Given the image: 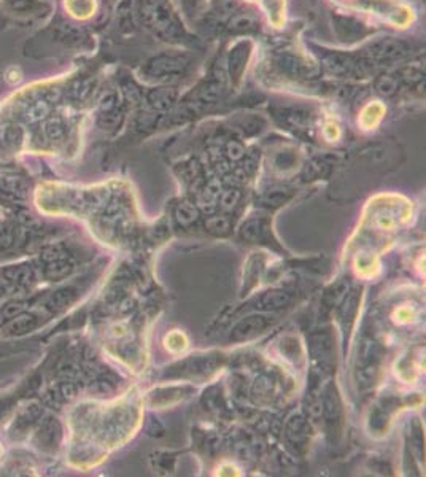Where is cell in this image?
<instances>
[{"mask_svg":"<svg viewBox=\"0 0 426 477\" xmlns=\"http://www.w3.org/2000/svg\"><path fill=\"white\" fill-rule=\"evenodd\" d=\"M2 138H4L5 145H11V147H15V145H18L21 141V132L18 129H7L2 134Z\"/></svg>","mask_w":426,"mask_h":477,"instance_id":"cell-16","label":"cell"},{"mask_svg":"<svg viewBox=\"0 0 426 477\" xmlns=\"http://www.w3.org/2000/svg\"><path fill=\"white\" fill-rule=\"evenodd\" d=\"M139 11L145 27L163 40H177L183 35V29L167 0H142Z\"/></svg>","mask_w":426,"mask_h":477,"instance_id":"cell-1","label":"cell"},{"mask_svg":"<svg viewBox=\"0 0 426 477\" xmlns=\"http://www.w3.org/2000/svg\"><path fill=\"white\" fill-rule=\"evenodd\" d=\"M16 242V231L11 226H0V251L8 250Z\"/></svg>","mask_w":426,"mask_h":477,"instance_id":"cell-12","label":"cell"},{"mask_svg":"<svg viewBox=\"0 0 426 477\" xmlns=\"http://www.w3.org/2000/svg\"><path fill=\"white\" fill-rule=\"evenodd\" d=\"M59 391H61V395L65 398V400H70V398H74L76 393V388L74 384H62L59 386Z\"/></svg>","mask_w":426,"mask_h":477,"instance_id":"cell-18","label":"cell"},{"mask_svg":"<svg viewBox=\"0 0 426 477\" xmlns=\"http://www.w3.org/2000/svg\"><path fill=\"white\" fill-rule=\"evenodd\" d=\"M407 54V48L399 40L383 39L371 46V56L377 63L399 61Z\"/></svg>","mask_w":426,"mask_h":477,"instance_id":"cell-3","label":"cell"},{"mask_svg":"<svg viewBox=\"0 0 426 477\" xmlns=\"http://www.w3.org/2000/svg\"><path fill=\"white\" fill-rule=\"evenodd\" d=\"M186 65H188V59L183 54H161L145 65V72L149 78L167 80L183 74Z\"/></svg>","mask_w":426,"mask_h":477,"instance_id":"cell-2","label":"cell"},{"mask_svg":"<svg viewBox=\"0 0 426 477\" xmlns=\"http://www.w3.org/2000/svg\"><path fill=\"white\" fill-rule=\"evenodd\" d=\"M4 275L11 283H16L20 287H27L35 280V273L32 269V266L29 264H18V266H10L4 270Z\"/></svg>","mask_w":426,"mask_h":477,"instance_id":"cell-5","label":"cell"},{"mask_svg":"<svg viewBox=\"0 0 426 477\" xmlns=\"http://www.w3.org/2000/svg\"><path fill=\"white\" fill-rule=\"evenodd\" d=\"M7 2L15 10H31L35 5V0H7Z\"/></svg>","mask_w":426,"mask_h":477,"instance_id":"cell-17","label":"cell"},{"mask_svg":"<svg viewBox=\"0 0 426 477\" xmlns=\"http://www.w3.org/2000/svg\"><path fill=\"white\" fill-rule=\"evenodd\" d=\"M40 417H41V407L39 406V404H31V406L22 409V412L20 414V417H18L15 428H18V430H21V431H26L35 420L40 419Z\"/></svg>","mask_w":426,"mask_h":477,"instance_id":"cell-9","label":"cell"},{"mask_svg":"<svg viewBox=\"0 0 426 477\" xmlns=\"http://www.w3.org/2000/svg\"><path fill=\"white\" fill-rule=\"evenodd\" d=\"M37 325H39V320L34 315L21 312L20 315L13 317V320L8 323L7 331H8V334L20 336L24 333H29V331H34L35 328H37Z\"/></svg>","mask_w":426,"mask_h":477,"instance_id":"cell-7","label":"cell"},{"mask_svg":"<svg viewBox=\"0 0 426 477\" xmlns=\"http://www.w3.org/2000/svg\"><path fill=\"white\" fill-rule=\"evenodd\" d=\"M58 438H59V426L58 424L53 419H48L46 422H44V425H40L39 431H37V444L41 449H48V447H53L58 444Z\"/></svg>","mask_w":426,"mask_h":477,"instance_id":"cell-6","label":"cell"},{"mask_svg":"<svg viewBox=\"0 0 426 477\" xmlns=\"http://www.w3.org/2000/svg\"><path fill=\"white\" fill-rule=\"evenodd\" d=\"M375 88L383 96H392L396 91V81L392 77H380L375 83Z\"/></svg>","mask_w":426,"mask_h":477,"instance_id":"cell-13","label":"cell"},{"mask_svg":"<svg viewBox=\"0 0 426 477\" xmlns=\"http://www.w3.org/2000/svg\"><path fill=\"white\" fill-rule=\"evenodd\" d=\"M13 407V400H0V419L7 415Z\"/></svg>","mask_w":426,"mask_h":477,"instance_id":"cell-19","label":"cell"},{"mask_svg":"<svg viewBox=\"0 0 426 477\" xmlns=\"http://www.w3.org/2000/svg\"><path fill=\"white\" fill-rule=\"evenodd\" d=\"M64 134V129H62V124L59 122H50L45 126V136L46 138H50V141H58V138H61Z\"/></svg>","mask_w":426,"mask_h":477,"instance_id":"cell-14","label":"cell"},{"mask_svg":"<svg viewBox=\"0 0 426 477\" xmlns=\"http://www.w3.org/2000/svg\"><path fill=\"white\" fill-rule=\"evenodd\" d=\"M70 273L72 266L67 261H64V259H53V261H48L44 270V275L48 280H61L64 277H67Z\"/></svg>","mask_w":426,"mask_h":477,"instance_id":"cell-8","label":"cell"},{"mask_svg":"<svg viewBox=\"0 0 426 477\" xmlns=\"http://www.w3.org/2000/svg\"><path fill=\"white\" fill-rule=\"evenodd\" d=\"M21 312H22V304L21 303H8L7 306H4L2 317L4 318H13L16 315H20Z\"/></svg>","mask_w":426,"mask_h":477,"instance_id":"cell-15","label":"cell"},{"mask_svg":"<svg viewBox=\"0 0 426 477\" xmlns=\"http://www.w3.org/2000/svg\"><path fill=\"white\" fill-rule=\"evenodd\" d=\"M2 296H4V288L0 287V298H2Z\"/></svg>","mask_w":426,"mask_h":477,"instance_id":"cell-20","label":"cell"},{"mask_svg":"<svg viewBox=\"0 0 426 477\" xmlns=\"http://www.w3.org/2000/svg\"><path fill=\"white\" fill-rule=\"evenodd\" d=\"M250 53L251 44L248 40L237 41V44L231 48L229 56H227V64H229V75L234 83H239V80L242 78L245 67H247Z\"/></svg>","mask_w":426,"mask_h":477,"instance_id":"cell-4","label":"cell"},{"mask_svg":"<svg viewBox=\"0 0 426 477\" xmlns=\"http://www.w3.org/2000/svg\"><path fill=\"white\" fill-rule=\"evenodd\" d=\"M69 10L74 13L75 16H81L85 18L89 13H91V10L94 8V2L93 0H81V2H78V0H69Z\"/></svg>","mask_w":426,"mask_h":477,"instance_id":"cell-10","label":"cell"},{"mask_svg":"<svg viewBox=\"0 0 426 477\" xmlns=\"http://www.w3.org/2000/svg\"><path fill=\"white\" fill-rule=\"evenodd\" d=\"M69 301H70L69 299V292H58L55 294H51L50 299L46 301V309L51 311V312L59 311V309H62V307L67 306Z\"/></svg>","mask_w":426,"mask_h":477,"instance_id":"cell-11","label":"cell"}]
</instances>
